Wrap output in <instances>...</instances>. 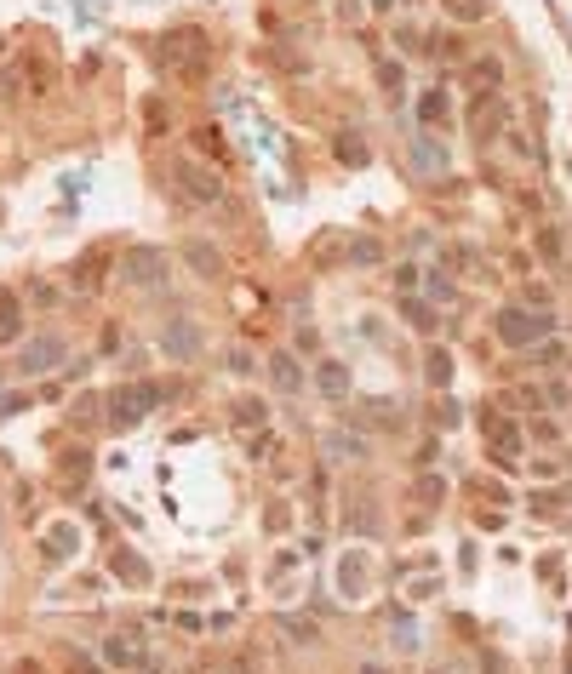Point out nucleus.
<instances>
[{"label":"nucleus","mask_w":572,"mask_h":674,"mask_svg":"<svg viewBox=\"0 0 572 674\" xmlns=\"http://www.w3.org/2000/svg\"><path fill=\"white\" fill-rule=\"evenodd\" d=\"M556 332V315H544L539 303H504L498 309V343H504V349H532V343L539 337H549Z\"/></svg>","instance_id":"f257e3e1"},{"label":"nucleus","mask_w":572,"mask_h":674,"mask_svg":"<svg viewBox=\"0 0 572 674\" xmlns=\"http://www.w3.org/2000/svg\"><path fill=\"white\" fill-rule=\"evenodd\" d=\"M160 63H172L177 75H189V81H206V69H212V46H206V34L201 29H167L160 34Z\"/></svg>","instance_id":"f03ea898"},{"label":"nucleus","mask_w":572,"mask_h":674,"mask_svg":"<svg viewBox=\"0 0 572 674\" xmlns=\"http://www.w3.org/2000/svg\"><path fill=\"white\" fill-rule=\"evenodd\" d=\"M172 177H177V189H184L189 206H224V177L212 166H201V160H177Z\"/></svg>","instance_id":"7ed1b4c3"},{"label":"nucleus","mask_w":572,"mask_h":674,"mask_svg":"<svg viewBox=\"0 0 572 674\" xmlns=\"http://www.w3.org/2000/svg\"><path fill=\"white\" fill-rule=\"evenodd\" d=\"M160 406V389L155 384H120L115 394H110V423L115 429H132V423H143Z\"/></svg>","instance_id":"20e7f679"},{"label":"nucleus","mask_w":572,"mask_h":674,"mask_svg":"<svg viewBox=\"0 0 572 674\" xmlns=\"http://www.w3.org/2000/svg\"><path fill=\"white\" fill-rule=\"evenodd\" d=\"M103 663H110V669H143L149 651H143L138 634H110V641H103Z\"/></svg>","instance_id":"39448f33"},{"label":"nucleus","mask_w":572,"mask_h":674,"mask_svg":"<svg viewBox=\"0 0 572 674\" xmlns=\"http://www.w3.org/2000/svg\"><path fill=\"white\" fill-rule=\"evenodd\" d=\"M120 269H127L132 286H160V280H167V258H160V252H132Z\"/></svg>","instance_id":"423d86ee"},{"label":"nucleus","mask_w":572,"mask_h":674,"mask_svg":"<svg viewBox=\"0 0 572 674\" xmlns=\"http://www.w3.org/2000/svg\"><path fill=\"white\" fill-rule=\"evenodd\" d=\"M315 389L327 400H349V366H344V360H320V366H315Z\"/></svg>","instance_id":"0eeeda50"},{"label":"nucleus","mask_w":572,"mask_h":674,"mask_svg":"<svg viewBox=\"0 0 572 674\" xmlns=\"http://www.w3.org/2000/svg\"><path fill=\"white\" fill-rule=\"evenodd\" d=\"M52 366H63V343L58 337H34L24 349V372H52Z\"/></svg>","instance_id":"6e6552de"},{"label":"nucleus","mask_w":572,"mask_h":674,"mask_svg":"<svg viewBox=\"0 0 572 674\" xmlns=\"http://www.w3.org/2000/svg\"><path fill=\"white\" fill-rule=\"evenodd\" d=\"M446 166V149L435 138H413V172H424V177H435Z\"/></svg>","instance_id":"1a4fd4ad"},{"label":"nucleus","mask_w":572,"mask_h":674,"mask_svg":"<svg viewBox=\"0 0 572 674\" xmlns=\"http://www.w3.org/2000/svg\"><path fill=\"white\" fill-rule=\"evenodd\" d=\"M361 589H372V560L367 555H349L344 560V600H361Z\"/></svg>","instance_id":"9d476101"},{"label":"nucleus","mask_w":572,"mask_h":674,"mask_svg":"<svg viewBox=\"0 0 572 674\" xmlns=\"http://www.w3.org/2000/svg\"><path fill=\"white\" fill-rule=\"evenodd\" d=\"M167 355L195 360V355H201V332H195V326H167Z\"/></svg>","instance_id":"9b49d317"},{"label":"nucleus","mask_w":572,"mask_h":674,"mask_svg":"<svg viewBox=\"0 0 572 674\" xmlns=\"http://www.w3.org/2000/svg\"><path fill=\"white\" fill-rule=\"evenodd\" d=\"M270 377H275L281 394H298V389H303V372H298L292 355H275V360H270Z\"/></svg>","instance_id":"f8f14e48"},{"label":"nucleus","mask_w":572,"mask_h":674,"mask_svg":"<svg viewBox=\"0 0 572 674\" xmlns=\"http://www.w3.org/2000/svg\"><path fill=\"white\" fill-rule=\"evenodd\" d=\"M75 526H52V537H46V560H52V566H58V560H69V555H75Z\"/></svg>","instance_id":"ddd939ff"},{"label":"nucleus","mask_w":572,"mask_h":674,"mask_svg":"<svg viewBox=\"0 0 572 674\" xmlns=\"http://www.w3.org/2000/svg\"><path fill=\"white\" fill-rule=\"evenodd\" d=\"M487 434H492L498 451H521V429H515L510 417H487Z\"/></svg>","instance_id":"4468645a"},{"label":"nucleus","mask_w":572,"mask_h":674,"mask_svg":"<svg viewBox=\"0 0 572 674\" xmlns=\"http://www.w3.org/2000/svg\"><path fill=\"white\" fill-rule=\"evenodd\" d=\"M184 258H189V269H195V275H218V246H206V241H195L189 252H184Z\"/></svg>","instance_id":"2eb2a0df"},{"label":"nucleus","mask_w":572,"mask_h":674,"mask_svg":"<svg viewBox=\"0 0 572 674\" xmlns=\"http://www.w3.org/2000/svg\"><path fill=\"white\" fill-rule=\"evenodd\" d=\"M115 572H120V583H132V589H143V583H149V566H143L138 555H127V549L115 555Z\"/></svg>","instance_id":"dca6fc26"},{"label":"nucleus","mask_w":572,"mask_h":674,"mask_svg":"<svg viewBox=\"0 0 572 674\" xmlns=\"http://www.w3.org/2000/svg\"><path fill=\"white\" fill-rule=\"evenodd\" d=\"M527 355H532V360H544V366H561V360H567V343H561L556 332H549V337H539V343H532Z\"/></svg>","instance_id":"f3484780"},{"label":"nucleus","mask_w":572,"mask_h":674,"mask_svg":"<svg viewBox=\"0 0 572 674\" xmlns=\"http://www.w3.org/2000/svg\"><path fill=\"white\" fill-rule=\"evenodd\" d=\"M24 332V315H17V298H0V343H12Z\"/></svg>","instance_id":"a211bd4d"},{"label":"nucleus","mask_w":572,"mask_h":674,"mask_svg":"<svg viewBox=\"0 0 572 674\" xmlns=\"http://www.w3.org/2000/svg\"><path fill=\"white\" fill-rule=\"evenodd\" d=\"M429 384H435V389H446V384H453V360H446V349H435V355H429Z\"/></svg>","instance_id":"6ab92c4d"},{"label":"nucleus","mask_w":572,"mask_h":674,"mask_svg":"<svg viewBox=\"0 0 572 674\" xmlns=\"http://www.w3.org/2000/svg\"><path fill=\"white\" fill-rule=\"evenodd\" d=\"M418 115H424V126H441V115H446V92H424V98H418Z\"/></svg>","instance_id":"aec40b11"},{"label":"nucleus","mask_w":572,"mask_h":674,"mask_svg":"<svg viewBox=\"0 0 572 674\" xmlns=\"http://www.w3.org/2000/svg\"><path fill=\"white\" fill-rule=\"evenodd\" d=\"M446 6H453V17H463V24L487 17V0H446Z\"/></svg>","instance_id":"412c9836"},{"label":"nucleus","mask_w":572,"mask_h":674,"mask_svg":"<svg viewBox=\"0 0 572 674\" xmlns=\"http://www.w3.org/2000/svg\"><path fill=\"white\" fill-rule=\"evenodd\" d=\"M401 315L413 320V326H424V332H429V326H435V315H429V309H424L418 298H406V303H401Z\"/></svg>","instance_id":"4be33fe9"},{"label":"nucleus","mask_w":572,"mask_h":674,"mask_svg":"<svg viewBox=\"0 0 572 674\" xmlns=\"http://www.w3.org/2000/svg\"><path fill=\"white\" fill-rule=\"evenodd\" d=\"M418 503H424V508H429V503H441V480H435V475H424V480H418Z\"/></svg>","instance_id":"5701e85b"},{"label":"nucleus","mask_w":572,"mask_h":674,"mask_svg":"<svg viewBox=\"0 0 572 674\" xmlns=\"http://www.w3.org/2000/svg\"><path fill=\"white\" fill-rule=\"evenodd\" d=\"M235 417H241V423H258V417H263V406H258V400H241V406H235Z\"/></svg>","instance_id":"b1692460"},{"label":"nucleus","mask_w":572,"mask_h":674,"mask_svg":"<svg viewBox=\"0 0 572 674\" xmlns=\"http://www.w3.org/2000/svg\"><path fill=\"white\" fill-rule=\"evenodd\" d=\"M98 275H103V263H98V258H92V263H81V269H75V280H81V286H92Z\"/></svg>","instance_id":"393cba45"}]
</instances>
